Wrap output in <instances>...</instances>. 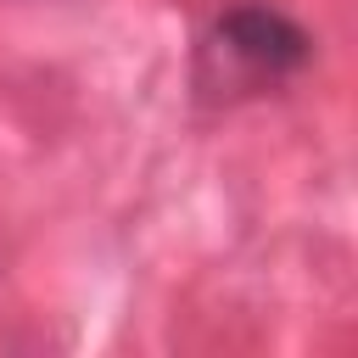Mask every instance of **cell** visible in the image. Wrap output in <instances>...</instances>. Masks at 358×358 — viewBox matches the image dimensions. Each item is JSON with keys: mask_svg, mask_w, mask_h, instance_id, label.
Instances as JSON below:
<instances>
[{"mask_svg": "<svg viewBox=\"0 0 358 358\" xmlns=\"http://www.w3.org/2000/svg\"><path fill=\"white\" fill-rule=\"evenodd\" d=\"M207 56L218 62V78L224 84H274L285 78L291 67H302L308 56V39L296 22H285L280 11H263V6H241L229 11L213 39H207Z\"/></svg>", "mask_w": 358, "mask_h": 358, "instance_id": "cell-1", "label": "cell"}]
</instances>
